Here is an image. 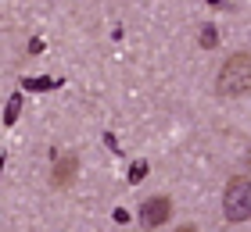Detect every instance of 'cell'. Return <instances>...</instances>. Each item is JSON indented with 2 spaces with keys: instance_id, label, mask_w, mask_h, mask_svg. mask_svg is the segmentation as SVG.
Segmentation results:
<instances>
[{
  "instance_id": "1",
  "label": "cell",
  "mask_w": 251,
  "mask_h": 232,
  "mask_svg": "<svg viewBox=\"0 0 251 232\" xmlns=\"http://www.w3.org/2000/svg\"><path fill=\"white\" fill-rule=\"evenodd\" d=\"M251 86V54H233L226 57V64L219 68V79H215V89L219 97H241V93Z\"/></svg>"
},
{
  "instance_id": "2",
  "label": "cell",
  "mask_w": 251,
  "mask_h": 232,
  "mask_svg": "<svg viewBox=\"0 0 251 232\" xmlns=\"http://www.w3.org/2000/svg\"><path fill=\"white\" fill-rule=\"evenodd\" d=\"M223 214H226V222H248V218H251V179L237 175V179L226 182Z\"/></svg>"
},
{
  "instance_id": "3",
  "label": "cell",
  "mask_w": 251,
  "mask_h": 232,
  "mask_svg": "<svg viewBox=\"0 0 251 232\" xmlns=\"http://www.w3.org/2000/svg\"><path fill=\"white\" fill-rule=\"evenodd\" d=\"M169 214H173V200H169V196H151V200L140 204V225H144V229L165 225Z\"/></svg>"
},
{
  "instance_id": "4",
  "label": "cell",
  "mask_w": 251,
  "mask_h": 232,
  "mask_svg": "<svg viewBox=\"0 0 251 232\" xmlns=\"http://www.w3.org/2000/svg\"><path fill=\"white\" fill-rule=\"evenodd\" d=\"M75 171H79L75 154L58 157V165H54V171H50V186H54V190H68V186L75 182Z\"/></svg>"
},
{
  "instance_id": "5",
  "label": "cell",
  "mask_w": 251,
  "mask_h": 232,
  "mask_svg": "<svg viewBox=\"0 0 251 232\" xmlns=\"http://www.w3.org/2000/svg\"><path fill=\"white\" fill-rule=\"evenodd\" d=\"M18 107H22V97H11V104H7V114H4V122H7V125L18 118Z\"/></svg>"
},
{
  "instance_id": "6",
  "label": "cell",
  "mask_w": 251,
  "mask_h": 232,
  "mask_svg": "<svg viewBox=\"0 0 251 232\" xmlns=\"http://www.w3.org/2000/svg\"><path fill=\"white\" fill-rule=\"evenodd\" d=\"M144 175H147V165H144V161H136V165H133V171H129V179H133V182H140Z\"/></svg>"
},
{
  "instance_id": "7",
  "label": "cell",
  "mask_w": 251,
  "mask_h": 232,
  "mask_svg": "<svg viewBox=\"0 0 251 232\" xmlns=\"http://www.w3.org/2000/svg\"><path fill=\"white\" fill-rule=\"evenodd\" d=\"M201 46H215V29H212V25H204V32H201Z\"/></svg>"
},
{
  "instance_id": "8",
  "label": "cell",
  "mask_w": 251,
  "mask_h": 232,
  "mask_svg": "<svg viewBox=\"0 0 251 232\" xmlns=\"http://www.w3.org/2000/svg\"><path fill=\"white\" fill-rule=\"evenodd\" d=\"M25 86H29V89H50L54 83H50V79H29Z\"/></svg>"
},
{
  "instance_id": "9",
  "label": "cell",
  "mask_w": 251,
  "mask_h": 232,
  "mask_svg": "<svg viewBox=\"0 0 251 232\" xmlns=\"http://www.w3.org/2000/svg\"><path fill=\"white\" fill-rule=\"evenodd\" d=\"M176 232H198V229H194V225H179Z\"/></svg>"
},
{
  "instance_id": "10",
  "label": "cell",
  "mask_w": 251,
  "mask_h": 232,
  "mask_svg": "<svg viewBox=\"0 0 251 232\" xmlns=\"http://www.w3.org/2000/svg\"><path fill=\"white\" fill-rule=\"evenodd\" d=\"M208 4H219V0H208Z\"/></svg>"
}]
</instances>
